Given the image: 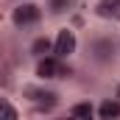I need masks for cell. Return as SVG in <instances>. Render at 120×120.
I'll return each mask as SVG.
<instances>
[{"label":"cell","mask_w":120,"mask_h":120,"mask_svg":"<svg viewBox=\"0 0 120 120\" xmlns=\"http://www.w3.org/2000/svg\"><path fill=\"white\" fill-rule=\"evenodd\" d=\"M42 20V11L36 3H20L14 11H11V22L17 28H28V25H36Z\"/></svg>","instance_id":"6da1fadb"},{"label":"cell","mask_w":120,"mask_h":120,"mask_svg":"<svg viewBox=\"0 0 120 120\" xmlns=\"http://www.w3.org/2000/svg\"><path fill=\"white\" fill-rule=\"evenodd\" d=\"M36 75L39 78H67L70 75V67H64V61L56 56H45L36 64Z\"/></svg>","instance_id":"7a4b0ae2"},{"label":"cell","mask_w":120,"mask_h":120,"mask_svg":"<svg viewBox=\"0 0 120 120\" xmlns=\"http://www.w3.org/2000/svg\"><path fill=\"white\" fill-rule=\"evenodd\" d=\"M22 95L28 98L36 109H50V106L59 103V95H56L53 90H45V87H25Z\"/></svg>","instance_id":"3957f363"},{"label":"cell","mask_w":120,"mask_h":120,"mask_svg":"<svg viewBox=\"0 0 120 120\" xmlns=\"http://www.w3.org/2000/svg\"><path fill=\"white\" fill-rule=\"evenodd\" d=\"M75 48H78L75 34H73L70 28H61L59 36H56V42H53V56H56V59H67V56L75 53Z\"/></svg>","instance_id":"277c9868"},{"label":"cell","mask_w":120,"mask_h":120,"mask_svg":"<svg viewBox=\"0 0 120 120\" xmlns=\"http://www.w3.org/2000/svg\"><path fill=\"white\" fill-rule=\"evenodd\" d=\"M90 50H92V59H95V61H109L112 56H115V42H112L109 36H103V39H95Z\"/></svg>","instance_id":"5b68a950"},{"label":"cell","mask_w":120,"mask_h":120,"mask_svg":"<svg viewBox=\"0 0 120 120\" xmlns=\"http://www.w3.org/2000/svg\"><path fill=\"white\" fill-rule=\"evenodd\" d=\"M95 14H98L101 20L120 22V0H98V6H95Z\"/></svg>","instance_id":"8992f818"},{"label":"cell","mask_w":120,"mask_h":120,"mask_svg":"<svg viewBox=\"0 0 120 120\" xmlns=\"http://www.w3.org/2000/svg\"><path fill=\"white\" fill-rule=\"evenodd\" d=\"M50 50H53V42H50L48 36H39V39H34V42H31V53H34L36 59H45Z\"/></svg>","instance_id":"52a82bcc"},{"label":"cell","mask_w":120,"mask_h":120,"mask_svg":"<svg viewBox=\"0 0 120 120\" xmlns=\"http://www.w3.org/2000/svg\"><path fill=\"white\" fill-rule=\"evenodd\" d=\"M98 115H101V120H117L120 117V101H103Z\"/></svg>","instance_id":"ba28073f"},{"label":"cell","mask_w":120,"mask_h":120,"mask_svg":"<svg viewBox=\"0 0 120 120\" xmlns=\"http://www.w3.org/2000/svg\"><path fill=\"white\" fill-rule=\"evenodd\" d=\"M70 115H73L75 120H92L95 117V109H92L90 101H81V103H75V106L70 109Z\"/></svg>","instance_id":"9c48e42d"},{"label":"cell","mask_w":120,"mask_h":120,"mask_svg":"<svg viewBox=\"0 0 120 120\" xmlns=\"http://www.w3.org/2000/svg\"><path fill=\"white\" fill-rule=\"evenodd\" d=\"M0 120H20V112L8 98H0Z\"/></svg>","instance_id":"30bf717a"},{"label":"cell","mask_w":120,"mask_h":120,"mask_svg":"<svg viewBox=\"0 0 120 120\" xmlns=\"http://www.w3.org/2000/svg\"><path fill=\"white\" fill-rule=\"evenodd\" d=\"M70 3H73V0H48V8H50L53 14H61V11H64Z\"/></svg>","instance_id":"8fae6325"},{"label":"cell","mask_w":120,"mask_h":120,"mask_svg":"<svg viewBox=\"0 0 120 120\" xmlns=\"http://www.w3.org/2000/svg\"><path fill=\"white\" fill-rule=\"evenodd\" d=\"M117 98H120V87H117Z\"/></svg>","instance_id":"7c38bea8"}]
</instances>
